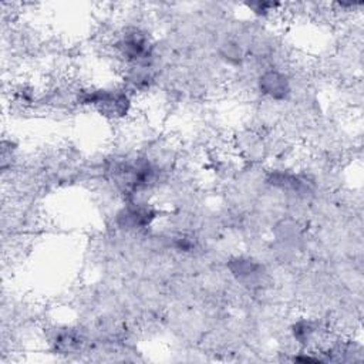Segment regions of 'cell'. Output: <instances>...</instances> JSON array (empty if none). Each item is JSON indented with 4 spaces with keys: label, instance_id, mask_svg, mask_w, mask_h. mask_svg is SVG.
<instances>
[{
    "label": "cell",
    "instance_id": "obj_9",
    "mask_svg": "<svg viewBox=\"0 0 364 364\" xmlns=\"http://www.w3.org/2000/svg\"><path fill=\"white\" fill-rule=\"evenodd\" d=\"M192 246H194V244L187 237H179L175 244V248L181 252H190L192 249Z\"/></svg>",
    "mask_w": 364,
    "mask_h": 364
},
{
    "label": "cell",
    "instance_id": "obj_7",
    "mask_svg": "<svg viewBox=\"0 0 364 364\" xmlns=\"http://www.w3.org/2000/svg\"><path fill=\"white\" fill-rule=\"evenodd\" d=\"M292 333H293V337L299 343H307V340H310V337L314 333V328L310 322L300 321V322L295 323V326L292 328Z\"/></svg>",
    "mask_w": 364,
    "mask_h": 364
},
{
    "label": "cell",
    "instance_id": "obj_3",
    "mask_svg": "<svg viewBox=\"0 0 364 364\" xmlns=\"http://www.w3.org/2000/svg\"><path fill=\"white\" fill-rule=\"evenodd\" d=\"M157 215L158 211L148 204L131 202L117 214V225L127 231L143 230L153 223Z\"/></svg>",
    "mask_w": 364,
    "mask_h": 364
},
{
    "label": "cell",
    "instance_id": "obj_2",
    "mask_svg": "<svg viewBox=\"0 0 364 364\" xmlns=\"http://www.w3.org/2000/svg\"><path fill=\"white\" fill-rule=\"evenodd\" d=\"M115 49L125 62L135 67H148L153 60V43L140 29L127 30L115 43Z\"/></svg>",
    "mask_w": 364,
    "mask_h": 364
},
{
    "label": "cell",
    "instance_id": "obj_5",
    "mask_svg": "<svg viewBox=\"0 0 364 364\" xmlns=\"http://www.w3.org/2000/svg\"><path fill=\"white\" fill-rule=\"evenodd\" d=\"M230 270L241 282L255 281L262 275V266L249 258H235L230 262Z\"/></svg>",
    "mask_w": 364,
    "mask_h": 364
},
{
    "label": "cell",
    "instance_id": "obj_1",
    "mask_svg": "<svg viewBox=\"0 0 364 364\" xmlns=\"http://www.w3.org/2000/svg\"><path fill=\"white\" fill-rule=\"evenodd\" d=\"M78 103L97 110L107 118H122L131 110V97L125 88H87L80 91Z\"/></svg>",
    "mask_w": 364,
    "mask_h": 364
},
{
    "label": "cell",
    "instance_id": "obj_6",
    "mask_svg": "<svg viewBox=\"0 0 364 364\" xmlns=\"http://www.w3.org/2000/svg\"><path fill=\"white\" fill-rule=\"evenodd\" d=\"M220 56L225 62L231 63V64H239L244 59V53L239 46L234 41H227L222 46L220 49Z\"/></svg>",
    "mask_w": 364,
    "mask_h": 364
},
{
    "label": "cell",
    "instance_id": "obj_8",
    "mask_svg": "<svg viewBox=\"0 0 364 364\" xmlns=\"http://www.w3.org/2000/svg\"><path fill=\"white\" fill-rule=\"evenodd\" d=\"M248 8L258 16H267L270 12H275L278 8H281V5L273 2H256L249 4Z\"/></svg>",
    "mask_w": 364,
    "mask_h": 364
},
{
    "label": "cell",
    "instance_id": "obj_4",
    "mask_svg": "<svg viewBox=\"0 0 364 364\" xmlns=\"http://www.w3.org/2000/svg\"><path fill=\"white\" fill-rule=\"evenodd\" d=\"M258 87L262 94L278 102L288 99L292 91L288 76L278 70L265 71L258 80Z\"/></svg>",
    "mask_w": 364,
    "mask_h": 364
}]
</instances>
